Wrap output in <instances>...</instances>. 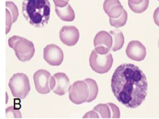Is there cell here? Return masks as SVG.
<instances>
[{
  "instance_id": "8992f818",
  "label": "cell",
  "mask_w": 159,
  "mask_h": 119,
  "mask_svg": "<svg viewBox=\"0 0 159 119\" xmlns=\"http://www.w3.org/2000/svg\"><path fill=\"white\" fill-rule=\"evenodd\" d=\"M112 55L110 52L100 54L94 50L89 57V64L93 70L97 73H107L111 68L113 63Z\"/></svg>"
},
{
  "instance_id": "d6986e66",
  "label": "cell",
  "mask_w": 159,
  "mask_h": 119,
  "mask_svg": "<svg viewBox=\"0 0 159 119\" xmlns=\"http://www.w3.org/2000/svg\"><path fill=\"white\" fill-rule=\"evenodd\" d=\"M69 0H53L56 7H63L68 4Z\"/></svg>"
},
{
  "instance_id": "8fae6325",
  "label": "cell",
  "mask_w": 159,
  "mask_h": 119,
  "mask_svg": "<svg viewBox=\"0 0 159 119\" xmlns=\"http://www.w3.org/2000/svg\"><path fill=\"white\" fill-rule=\"evenodd\" d=\"M59 37L64 44L72 46L78 42L80 33L78 29L75 26H64L60 31Z\"/></svg>"
},
{
  "instance_id": "7a4b0ae2",
  "label": "cell",
  "mask_w": 159,
  "mask_h": 119,
  "mask_svg": "<svg viewBox=\"0 0 159 119\" xmlns=\"http://www.w3.org/2000/svg\"><path fill=\"white\" fill-rule=\"evenodd\" d=\"M51 4L48 0H24L22 13L26 20L37 28L47 25L50 17Z\"/></svg>"
},
{
  "instance_id": "52a82bcc",
  "label": "cell",
  "mask_w": 159,
  "mask_h": 119,
  "mask_svg": "<svg viewBox=\"0 0 159 119\" xmlns=\"http://www.w3.org/2000/svg\"><path fill=\"white\" fill-rule=\"evenodd\" d=\"M70 86V80L66 73H58L51 77L50 87L53 92L59 96L67 92Z\"/></svg>"
},
{
  "instance_id": "e0dca14e",
  "label": "cell",
  "mask_w": 159,
  "mask_h": 119,
  "mask_svg": "<svg viewBox=\"0 0 159 119\" xmlns=\"http://www.w3.org/2000/svg\"><path fill=\"white\" fill-rule=\"evenodd\" d=\"M112 38V50L116 51L121 49L124 43V38L122 32L118 29L110 31Z\"/></svg>"
},
{
  "instance_id": "30bf717a",
  "label": "cell",
  "mask_w": 159,
  "mask_h": 119,
  "mask_svg": "<svg viewBox=\"0 0 159 119\" xmlns=\"http://www.w3.org/2000/svg\"><path fill=\"white\" fill-rule=\"evenodd\" d=\"M112 38L111 36L107 32L101 31L98 32L94 40L95 50L100 54H106L111 49Z\"/></svg>"
},
{
  "instance_id": "9c48e42d",
  "label": "cell",
  "mask_w": 159,
  "mask_h": 119,
  "mask_svg": "<svg viewBox=\"0 0 159 119\" xmlns=\"http://www.w3.org/2000/svg\"><path fill=\"white\" fill-rule=\"evenodd\" d=\"M51 74L44 69H39L34 73V80L38 92L41 94H47L51 92Z\"/></svg>"
},
{
  "instance_id": "4fadbf2b",
  "label": "cell",
  "mask_w": 159,
  "mask_h": 119,
  "mask_svg": "<svg viewBox=\"0 0 159 119\" xmlns=\"http://www.w3.org/2000/svg\"><path fill=\"white\" fill-rule=\"evenodd\" d=\"M103 8L109 20L120 18L127 13L119 0H105Z\"/></svg>"
},
{
  "instance_id": "ac0fdd59",
  "label": "cell",
  "mask_w": 159,
  "mask_h": 119,
  "mask_svg": "<svg viewBox=\"0 0 159 119\" xmlns=\"http://www.w3.org/2000/svg\"><path fill=\"white\" fill-rule=\"evenodd\" d=\"M149 3V0H128L129 7L134 12L141 13L146 11Z\"/></svg>"
},
{
  "instance_id": "5bb4252c",
  "label": "cell",
  "mask_w": 159,
  "mask_h": 119,
  "mask_svg": "<svg viewBox=\"0 0 159 119\" xmlns=\"http://www.w3.org/2000/svg\"><path fill=\"white\" fill-rule=\"evenodd\" d=\"M98 118H120V113L119 108L112 103L100 104L94 107L93 110Z\"/></svg>"
},
{
  "instance_id": "6da1fadb",
  "label": "cell",
  "mask_w": 159,
  "mask_h": 119,
  "mask_svg": "<svg viewBox=\"0 0 159 119\" xmlns=\"http://www.w3.org/2000/svg\"><path fill=\"white\" fill-rule=\"evenodd\" d=\"M111 87L118 101L129 108L140 106L147 95L146 76L133 64H124L117 68L112 77Z\"/></svg>"
},
{
  "instance_id": "5b68a950",
  "label": "cell",
  "mask_w": 159,
  "mask_h": 119,
  "mask_svg": "<svg viewBox=\"0 0 159 119\" xmlns=\"http://www.w3.org/2000/svg\"><path fill=\"white\" fill-rule=\"evenodd\" d=\"M8 86L13 96L21 99L25 98L31 90L29 78L22 73L14 74L10 79Z\"/></svg>"
},
{
  "instance_id": "ba28073f",
  "label": "cell",
  "mask_w": 159,
  "mask_h": 119,
  "mask_svg": "<svg viewBox=\"0 0 159 119\" xmlns=\"http://www.w3.org/2000/svg\"><path fill=\"white\" fill-rule=\"evenodd\" d=\"M62 50L55 44L48 45L44 49L43 58L50 65L58 66L62 63L64 59Z\"/></svg>"
},
{
  "instance_id": "7c38bea8",
  "label": "cell",
  "mask_w": 159,
  "mask_h": 119,
  "mask_svg": "<svg viewBox=\"0 0 159 119\" xmlns=\"http://www.w3.org/2000/svg\"><path fill=\"white\" fill-rule=\"evenodd\" d=\"M127 56L132 60L136 61H142L146 55V49L140 42L132 41L129 42L126 49Z\"/></svg>"
},
{
  "instance_id": "3957f363",
  "label": "cell",
  "mask_w": 159,
  "mask_h": 119,
  "mask_svg": "<svg viewBox=\"0 0 159 119\" xmlns=\"http://www.w3.org/2000/svg\"><path fill=\"white\" fill-rule=\"evenodd\" d=\"M68 90L70 100L73 103L80 105L93 101L97 96L98 87L93 79L88 78L75 82Z\"/></svg>"
},
{
  "instance_id": "2e32d148",
  "label": "cell",
  "mask_w": 159,
  "mask_h": 119,
  "mask_svg": "<svg viewBox=\"0 0 159 119\" xmlns=\"http://www.w3.org/2000/svg\"><path fill=\"white\" fill-rule=\"evenodd\" d=\"M56 12L58 16L64 21L72 22L75 18L74 10L68 3L63 7H56Z\"/></svg>"
},
{
  "instance_id": "9a60e30c",
  "label": "cell",
  "mask_w": 159,
  "mask_h": 119,
  "mask_svg": "<svg viewBox=\"0 0 159 119\" xmlns=\"http://www.w3.org/2000/svg\"><path fill=\"white\" fill-rule=\"evenodd\" d=\"M7 31V34L11 30L12 24L16 22L19 16L18 9L13 2H6Z\"/></svg>"
},
{
  "instance_id": "277c9868",
  "label": "cell",
  "mask_w": 159,
  "mask_h": 119,
  "mask_svg": "<svg viewBox=\"0 0 159 119\" xmlns=\"http://www.w3.org/2000/svg\"><path fill=\"white\" fill-rule=\"evenodd\" d=\"M8 42L9 47L14 50L20 61H29L34 56L35 49L32 42L17 36L10 37Z\"/></svg>"
}]
</instances>
